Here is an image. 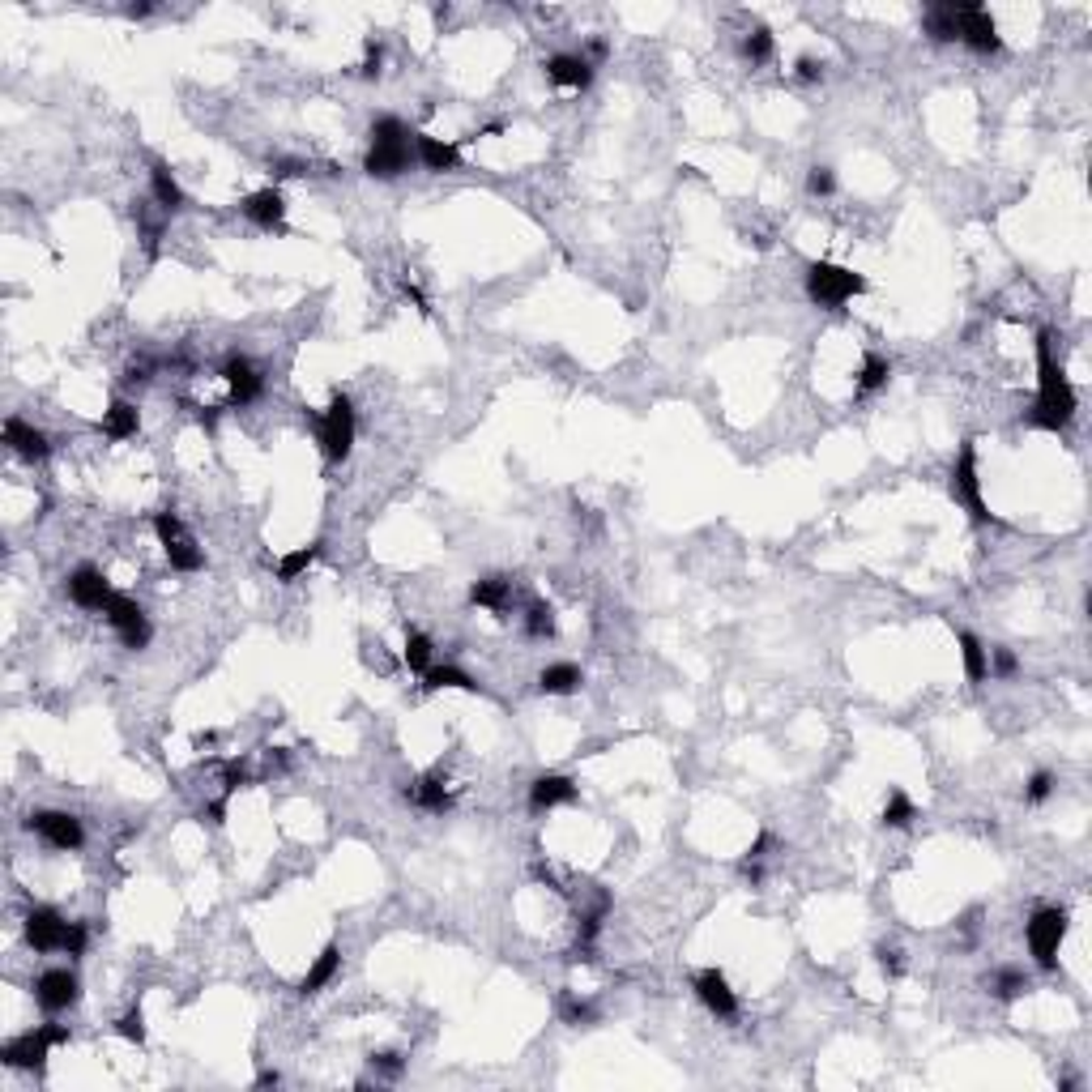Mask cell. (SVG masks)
Listing matches in <instances>:
<instances>
[{
  "label": "cell",
  "instance_id": "1",
  "mask_svg": "<svg viewBox=\"0 0 1092 1092\" xmlns=\"http://www.w3.org/2000/svg\"><path fill=\"white\" fill-rule=\"evenodd\" d=\"M1037 397L1025 415V427L1032 431H1067L1075 418V384L1067 380L1059 355H1054V328H1037Z\"/></svg>",
  "mask_w": 1092,
  "mask_h": 1092
},
{
  "label": "cell",
  "instance_id": "2",
  "mask_svg": "<svg viewBox=\"0 0 1092 1092\" xmlns=\"http://www.w3.org/2000/svg\"><path fill=\"white\" fill-rule=\"evenodd\" d=\"M308 418L316 422V440H321V453H325L333 465L346 461L350 449H355V431H359V422H355V402H350L342 389H333L328 406H325V410H308Z\"/></svg>",
  "mask_w": 1092,
  "mask_h": 1092
},
{
  "label": "cell",
  "instance_id": "3",
  "mask_svg": "<svg viewBox=\"0 0 1092 1092\" xmlns=\"http://www.w3.org/2000/svg\"><path fill=\"white\" fill-rule=\"evenodd\" d=\"M866 290V278L858 269H845L832 261H811L807 265V299L824 312H841L850 299H858Z\"/></svg>",
  "mask_w": 1092,
  "mask_h": 1092
},
{
  "label": "cell",
  "instance_id": "4",
  "mask_svg": "<svg viewBox=\"0 0 1092 1092\" xmlns=\"http://www.w3.org/2000/svg\"><path fill=\"white\" fill-rule=\"evenodd\" d=\"M56 1046H68V1028L65 1025H39V1028L14 1037V1041H5L0 1059H5V1067H14V1071L43 1075V1067H47V1059H52Z\"/></svg>",
  "mask_w": 1092,
  "mask_h": 1092
},
{
  "label": "cell",
  "instance_id": "5",
  "mask_svg": "<svg viewBox=\"0 0 1092 1092\" xmlns=\"http://www.w3.org/2000/svg\"><path fill=\"white\" fill-rule=\"evenodd\" d=\"M947 491L952 500L965 508L978 525H990L994 512L985 508V496H982V469H978V440H965L952 461V478H947Z\"/></svg>",
  "mask_w": 1092,
  "mask_h": 1092
},
{
  "label": "cell",
  "instance_id": "6",
  "mask_svg": "<svg viewBox=\"0 0 1092 1092\" xmlns=\"http://www.w3.org/2000/svg\"><path fill=\"white\" fill-rule=\"evenodd\" d=\"M1067 926H1071V918H1067L1063 905L1032 909V918L1025 926V939H1028V952H1032V960H1037V969H1046V973L1059 969V947L1067 939Z\"/></svg>",
  "mask_w": 1092,
  "mask_h": 1092
},
{
  "label": "cell",
  "instance_id": "7",
  "mask_svg": "<svg viewBox=\"0 0 1092 1092\" xmlns=\"http://www.w3.org/2000/svg\"><path fill=\"white\" fill-rule=\"evenodd\" d=\"M154 534H158L162 550H167V563L175 572H201L205 568V550L197 546L193 530H188L180 516H175V508L154 512Z\"/></svg>",
  "mask_w": 1092,
  "mask_h": 1092
},
{
  "label": "cell",
  "instance_id": "8",
  "mask_svg": "<svg viewBox=\"0 0 1092 1092\" xmlns=\"http://www.w3.org/2000/svg\"><path fill=\"white\" fill-rule=\"evenodd\" d=\"M956 22H960V43L978 56H999L1003 52V34L999 22L990 18V9L978 5V0H956Z\"/></svg>",
  "mask_w": 1092,
  "mask_h": 1092
},
{
  "label": "cell",
  "instance_id": "9",
  "mask_svg": "<svg viewBox=\"0 0 1092 1092\" xmlns=\"http://www.w3.org/2000/svg\"><path fill=\"white\" fill-rule=\"evenodd\" d=\"M103 619H108V628L115 632V636H120L124 649H133V653L146 649L150 636H154V632H150L146 610H141V602H133V597H124V593L111 597L108 610H103Z\"/></svg>",
  "mask_w": 1092,
  "mask_h": 1092
},
{
  "label": "cell",
  "instance_id": "10",
  "mask_svg": "<svg viewBox=\"0 0 1092 1092\" xmlns=\"http://www.w3.org/2000/svg\"><path fill=\"white\" fill-rule=\"evenodd\" d=\"M81 999V982L73 969H43L39 978H34V1003L43 1007V1012L61 1016L68 1012V1007H77Z\"/></svg>",
  "mask_w": 1092,
  "mask_h": 1092
},
{
  "label": "cell",
  "instance_id": "11",
  "mask_svg": "<svg viewBox=\"0 0 1092 1092\" xmlns=\"http://www.w3.org/2000/svg\"><path fill=\"white\" fill-rule=\"evenodd\" d=\"M26 828L34 837H43L52 850H81L86 845V828L73 811H34L26 819Z\"/></svg>",
  "mask_w": 1092,
  "mask_h": 1092
},
{
  "label": "cell",
  "instance_id": "12",
  "mask_svg": "<svg viewBox=\"0 0 1092 1092\" xmlns=\"http://www.w3.org/2000/svg\"><path fill=\"white\" fill-rule=\"evenodd\" d=\"M222 380H227V389H231V406H252V402H261V393H265L261 368H256L248 355H240V350H231V355L222 359Z\"/></svg>",
  "mask_w": 1092,
  "mask_h": 1092
},
{
  "label": "cell",
  "instance_id": "13",
  "mask_svg": "<svg viewBox=\"0 0 1092 1092\" xmlns=\"http://www.w3.org/2000/svg\"><path fill=\"white\" fill-rule=\"evenodd\" d=\"M65 593H68V602L81 606V610H108V602L115 597L111 581L103 577L94 563H81V568L68 572V577H65Z\"/></svg>",
  "mask_w": 1092,
  "mask_h": 1092
},
{
  "label": "cell",
  "instance_id": "14",
  "mask_svg": "<svg viewBox=\"0 0 1092 1092\" xmlns=\"http://www.w3.org/2000/svg\"><path fill=\"white\" fill-rule=\"evenodd\" d=\"M691 990L718 1020H738V994L730 990V978L721 969H700L691 978Z\"/></svg>",
  "mask_w": 1092,
  "mask_h": 1092
},
{
  "label": "cell",
  "instance_id": "15",
  "mask_svg": "<svg viewBox=\"0 0 1092 1092\" xmlns=\"http://www.w3.org/2000/svg\"><path fill=\"white\" fill-rule=\"evenodd\" d=\"M240 214L261 231H286V197H282L278 184L256 188V193H248L240 201Z\"/></svg>",
  "mask_w": 1092,
  "mask_h": 1092
},
{
  "label": "cell",
  "instance_id": "16",
  "mask_svg": "<svg viewBox=\"0 0 1092 1092\" xmlns=\"http://www.w3.org/2000/svg\"><path fill=\"white\" fill-rule=\"evenodd\" d=\"M22 931H26V943L34 947V952H61L68 922H65L52 905H30V909H26V922H22Z\"/></svg>",
  "mask_w": 1092,
  "mask_h": 1092
},
{
  "label": "cell",
  "instance_id": "17",
  "mask_svg": "<svg viewBox=\"0 0 1092 1092\" xmlns=\"http://www.w3.org/2000/svg\"><path fill=\"white\" fill-rule=\"evenodd\" d=\"M415 162H418V154H415V137H410V141H397V146H368L363 171H368L371 180H397V175H406Z\"/></svg>",
  "mask_w": 1092,
  "mask_h": 1092
},
{
  "label": "cell",
  "instance_id": "18",
  "mask_svg": "<svg viewBox=\"0 0 1092 1092\" xmlns=\"http://www.w3.org/2000/svg\"><path fill=\"white\" fill-rule=\"evenodd\" d=\"M5 444L22 457V461H30V465H34V461H47V457H52V440H47V431L30 427V422L18 418V415L5 418Z\"/></svg>",
  "mask_w": 1092,
  "mask_h": 1092
},
{
  "label": "cell",
  "instance_id": "19",
  "mask_svg": "<svg viewBox=\"0 0 1092 1092\" xmlns=\"http://www.w3.org/2000/svg\"><path fill=\"white\" fill-rule=\"evenodd\" d=\"M577 781L563 777V772H538L530 781V807L534 811H550V807H568L577 803Z\"/></svg>",
  "mask_w": 1092,
  "mask_h": 1092
},
{
  "label": "cell",
  "instance_id": "20",
  "mask_svg": "<svg viewBox=\"0 0 1092 1092\" xmlns=\"http://www.w3.org/2000/svg\"><path fill=\"white\" fill-rule=\"evenodd\" d=\"M543 68L555 86H568V90H590L593 86V65L585 61L581 52H555V56L543 61Z\"/></svg>",
  "mask_w": 1092,
  "mask_h": 1092
},
{
  "label": "cell",
  "instance_id": "21",
  "mask_svg": "<svg viewBox=\"0 0 1092 1092\" xmlns=\"http://www.w3.org/2000/svg\"><path fill=\"white\" fill-rule=\"evenodd\" d=\"M415 154H418V167H422V171H431V175L461 171V146H453V141H440V137L415 133Z\"/></svg>",
  "mask_w": 1092,
  "mask_h": 1092
},
{
  "label": "cell",
  "instance_id": "22",
  "mask_svg": "<svg viewBox=\"0 0 1092 1092\" xmlns=\"http://www.w3.org/2000/svg\"><path fill=\"white\" fill-rule=\"evenodd\" d=\"M150 197L158 201L162 214H180L188 205V193L180 188V180L171 175L167 162H150Z\"/></svg>",
  "mask_w": 1092,
  "mask_h": 1092
},
{
  "label": "cell",
  "instance_id": "23",
  "mask_svg": "<svg viewBox=\"0 0 1092 1092\" xmlns=\"http://www.w3.org/2000/svg\"><path fill=\"white\" fill-rule=\"evenodd\" d=\"M337 969H342V943H325V947H321V956L312 960V969L303 973V982H299V994H303V999H312V994H321L325 985L337 978Z\"/></svg>",
  "mask_w": 1092,
  "mask_h": 1092
},
{
  "label": "cell",
  "instance_id": "24",
  "mask_svg": "<svg viewBox=\"0 0 1092 1092\" xmlns=\"http://www.w3.org/2000/svg\"><path fill=\"white\" fill-rule=\"evenodd\" d=\"M402 794H406L415 807H422V811H431V815L453 811V794H449V785H444L436 772H427V777H418L415 785H406Z\"/></svg>",
  "mask_w": 1092,
  "mask_h": 1092
},
{
  "label": "cell",
  "instance_id": "25",
  "mask_svg": "<svg viewBox=\"0 0 1092 1092\" xmlns=\"http://www.w3.org/2000/svg\"><path fill=\"white\" fill-rule=\"evenodd\" d=\"M512 593H516V585H512V577H483V581H474L469 585V602L474 606H483V610H496V615H503V610L512 606Z\"/></svg>",
  "mask_w": 1092,
  "mask_h": 1092
},
{
  "label": "cell",
  "instance_id": "26",
  "mask_svg": "<svg viewBox=\"0 0 1092 1092\" xmlns=\"http://www.w3.org/2000/svg\"><path fill=\"white\" fill-rule=\"evenodd\" d=\"M581 683H585V675L572 662H550L538 671V691L543 696H572V691H581Z\"/></svg>",
  "mask_w": 1092,
  "mask_h": 1092
},
{
  "label": "cell",
  "instance_id": "27",
  "mask_svg": "<svg viewBox=\"0 0 1092 1092\" xmlns=\"http://www.w3.org/2000/svg\"><path fill=\"white\" fill-rule=\"evenodd\" d=\"M141 431V410L133 402H124V397H115V402L103 410V436L108 440H133Z\"/></svg>",
  "mask_w": 1092,
  "mask_h": 1092
},
{
  "label": "cell",
  "instance_id": "28",
  "mask_svg": "<svg viewBox=\"0 0 1092 1092\" xmlns=\"http://www.w3.org/2000/svg\"><path fill=\"white\" fill-rule=\"evenodd\" d=\"M422 687L427 691H469V696H483L487 691L474 675H465L461 666H431V671L422 675Z\"/></svg>",
  "mask_w": 1092,
  "mask_h": 1092
},
{
  "label": "cell",
  "instance_id": "29",
  "mask_svg": "<svg viewBox=\"0 0 1092 1092\" xmlns=\"http://www.w3.org/2000/svg\"><path fill=\"white\" fill-rule=\"evenodd\" d=\"M922 30L931 43H956L960 39V22H956V0L947 5H931L922 14Z\"/></svg>",
  "mask_w": 1092,
  "mask_h": 1092
},
{
  "label": "cell",
  "instance_id": "30",
  "mask_svg": "<svg viewBox=\"0 0 1092 1092\" xmlns=\"http://www.w3.org/2000/svg\"><path fill=\"white\" fill-rule=\"evenodd\" d=\"M960 640V657H965V678L969 683H985L990 678V657H985V644L973 636V632H956Z\"/></svg>",
  "mask_w": 1092,
  "mask_h": 1092
},
{
  "label": "cell",
  "instance_id": "31",
  "mask_svg": "<svg viewBox=\"0 0 1092 1092\" xmlns=\"http://www.w3.org/2000/svg\"><path fill=\"white\" fill-rule=\"evenodd\" d=\"M321 550H325V543H308V546H295L290 555H282V559H278V581H282V585H295L303 572H308L312 563L321 559Z\"/></svg>",
  "mask_w": 1092,
  "mask_h": 1092
},
{
  "label": "cell",
  "instance_id": "32",
  "mask_svg": "<svg viewBox=\"0 0 1092 1092\" xmlns=\"http://www.w3.org/2000/svg\"><path fill=\"white\" fill-rule=\"evenodd\" d=\"M1028 990H1032V982H1028L1025 969H1012V965H1007V969H999V973L990 978V994H994L999 1003H1016V999H1025Z\"/></svg>",
  "mask_w": 1092,
  "mask_h": 1092
},
{
  "label": "cell",
  "instance_id": "33",
  "mask_svg": "<svg viewBox=\"0 0 1092 1092\" xmlns=\"http://www.w3.org/2000/svg\"><path fill=\"white\" fill-rule=\"evenodd\" d=\"M888 380H892V363H888L884 355H866L862 368H858V380H853V393H858V397H871V393L884 389Z\"/></svg>",
  "mask_w": 1092,
  "mask_h": 1092
},
{
  "label": "cell",
  "instance_id": "34",
  "mask_svg": "<svg viewBox=\"0 0 1092 1092\" xmlns=\"http://www.w3.org/2000/svg\"><path fill=\"white\" fill-rule=\"evenodd\" d=\"M606 913H610V896L606 892H597V900H593V909L585 913L581 918V935H577V952H585L590 956L593 952V943H597V935H602V922H606Z\"/></svg>",
  "mask_w": 1092,
  "mask_h": 1092
},
{
  "label": "cell",
  "instance_id": "35",
  "mask_svg": "<svg viewBox=\"0 0 1092 1092\" xmlns=\"http://www.w3.org/2000/svg\"><path fill=\"white\" fill-rule=\"evenodd\" d=\"M913 819H918V807H913V798L905 790H888V803H884V815H879V824L884 828H909Z\"/></svg>",
  "mask_w": 1092,
  "mask_h": 1092
},
{
  "label": "cell",
  "instance_id": "36",
  "mask_svg": "<svg viewBox=\"0 0 1092 1092\" xmlns=\"http://www.w3.org/2000/svg\"><path fill=\"white\" fill-rule=\"evenodd\" d=\"M525 636L530 640H550L555 636V606L550 602H530V610H525Z\"/></svg>",
  "mask_w": 1092,
  "mask_h": 1092
},
{
  "label": "cell",
  "instance_id": "37",
  "mask_svg": "<svg viewBox=\"0 0 1092 1092\" xmlns=\"http://www.w3.org/2000/svg\"><path fill=\"white\" fill-rule=\"evenodd\" d=\"M772 52H777V39H772L768 26H751V30L743 34V61H751V65H768Z\"/></svg>",
  "mask_w": 1092,
  "mask_h": 1092
},
{
  "label": "cell",
  "instance_id": "38",
  "mask_svg": "<svg viewBox=\"0 0 1092 1092\" xmlns=\"http://www.w3.org/2000/svg\"><path fill=\"white\" fill-rule=\"evenodd\" d=\"M431 653H436V644H431L427 632H406V666H410V671L427 675L431 666H436V662H431Z\"/></svg>",
  "mask_w": 1092,
  "mask_h": 1092
},
{
  "label": "cell",
  "instance_id": "39",
  "mask_svg": "<svg viewBox=\"0 0 1092 1092\" xmlns=\"http://www.w3.org/2000/svg\"><path fill=\"white\" fill-rule=\"evenodd\" d=\"M368 137H371V146H397V141L415 137V128H410L406 120H397V115H375Z\"/></svg>",
  "mask_w": 1092,
  "mask_h": 1092
},
{
  "label": "cell",
  "instance_id": "40",
  "mask_svg": "<svg viewBox=\"0 0 1092 1092\" xmlns=\"http://www.w3.org/2000/svg\"><path fill=\"white\" fill-rule=\"evenodd\" d=\"M115 1037H124L128 1046H146V1012H141V1003H133L115 1020Z\"/></svg>",
  "mask_w": 1092,
  "mask_h": 1092
},
{
  "label": "cell",
  "instance_id": "41",
  "mask_svg": "<svg viewBox=\"0 0 1092 1092\" xmlns=\"http://www.w3.org/2000/svg\"><path fill=\"white\" fill-rule=\"evenodd\" d=\"M371 1071L375 1075H384V1079H402V1071H406V1054H397V1050H371Z\"/></svg>",
  "mask_w": 1092,
  "mask_h": 1092
},
{
  "label": "cell",
  "instance_id": "42",
  "mask_svg": "<svg viewBox=\"0 0 1092 1092\" xmlns=\"http://www.w3.org/2000/svg\"><path fill=\"white\" fill-rule=\"evenodd\" d=\"M1054 785H1059V777H1054L1050 768H1037V772L1028 777V785H1025V803H1032V807L1046 803V798L1054 794Z\"/></svg>",
  "mask_w": 1092,
  "mask_h": 1092
},
{
  "label": "cell",
  "instance_id": "43",
  "mask_svg": "<svg viewBox=\"0 0 1092 1092\" xmlns=\"http://www.w3.org/2000/svg\"><path fill=\"white\" fill-rule=\"evenodd\" d=\"M559 1016H563V1025H593L597 1020V1007L590 1003V999H563L559 1003Z\"/></svg>",
  "mask_w": 1092,
  "mask_h": 1092
},
{
  "label": "cell",
  "instance_id": "44",
  "mask_svg": "<svg viewBox=\"0 0 1092 1092\" xmlns=\"http://www.w3.org/2000/svg\"><path fill=\"white\" fill-rule=\"evenodd\" d=\"M252 781V768H248V760H227V764H222V794H235V790H243V785Z\"/></svg>",
  "mask_w": 1092,
  "mask_h": 1092
},
{
  "label": "cell",
  "instance_id": "45",
  "mask_svg": "<svg viewBox=\"0 0 1092 1092\" xmlns=\"http://www.w3.org/2000/svg\"><path fill=\"white\" fill-rule=\"evenodd\" d=\"M985 657H990V678H1016L1020 662L1012 649H1003V644H994V649H985Z\"/></svg>",
  "mask_w": 1092,
  "mask_h": 1092
},
{
  "label": "cell",
  "instance_id": "46",
  "mask_svg": "<svg viewBox=\"0 0 1092 1092\" xmlns=\"http://www.w3.org/2000/svg\"><path fill=\"white\" fill-rule=\"evenodd\" d=\"M875 960H879V969H884L892 982H896V978H905V956H900V947L879 943V947H875Z\"/></svg>",
  "mask_w": 1092,
  "mask_h": 1092
},
{
  "label": "cell",
  "instance_id": "47",
  "mask_svg": "<svg viewBox=\"0 0 1092 1092\" xmlns=\"http://www.w3.org/2000/svg\"><path fill=\"white\" fill-rule=\"evenodd\" d=\"M807 193H811V197H832V193H837V175H832V167H811V171H807Z\"/></svg>",
  "mask_w": 1092,
  "mask_h": 1092
},
{
  "label": "cell",
  "instance_id": "48",
  "mask_svg": "<svg viewBox=\"0 0 1092 1092\" xmlns=\"http://www.w3.org/2000/svg\"><path fill=\"white\" fill-rule=\"evenodd\" d=\"M86 943H90V926H86V922H68L61 952H65V956H86Z\"/></svg>",
  "mask_w": 1092,
  "mask_h": 1092
},
{
  "label": "cell",
  "instance_id": "49",
  "mask_svg": "<svg viewBox=\"0 0 1092 1092\" xmlns=\"http://www.w3.org/2000/svg\"><path fill=\"white\" fill-rule=\"evenodd\" d=\"M380 68H384V43H380V39H368V56H363L359 73L368 77V81H375V77H380Z\"/></svg>",
  "mask_w": 1092,
  "mask_h": 1092
},
{
  "label": "cell",
  "instance_id": "50",
  "mask_svg": "<svg viewBox=\"0 0 1092 1092\" xmlns=\"http://www.w3.org/2000/svg\"><path fill=\"white\" fill-rule=\"evenodd\" d=\"M150 371H154V363H150V359H133V363L124 368V384H128V389H146V384H150Z\"/></svg>",
  "mask_w": 1092,
  "mask_h": 1092
},
{
  "label": "cell",
  "instance_id": "51",
  "mask_svg": "<svg viewBox=\"0 0 1092 1092\" xmlns=\"http://www.w3.org/2000/svg\"><path fill=\"white\" fill-rule=\"evenodd\" d=\"M269 171H274L278 180H295V175H308V162H299V158H274V162H269Z\"/></svg>",
  "mask_w": 1092,
  "mask_h": 1092
},
{
  "label": "cell",
  "instance_id": "52",
  "mask_svg": "<svg viewBox=\"0 0 1092 1092\" xmlns=\"http://www.w3.org/2000/svg\"><path fill=\"white\" fill-rule=\"evenodd\" d=\"M794 73H798V81H824V61H815V56H798Z\"/></svg>",
  "mask_w": 1092,
  "mask_h": 1092
},
{
  "label": "cell",
  "instance_id": "53",
  "mask_svg": "<svg viewBox=\"0 0 1092 1092\" xmlns=\"http://www.w3.org/2000/svg\"><path fill=\"white\" fill-rule=\"evenodd\" d=\"M227 803H231V794H222V798H214V803H205L201 807V824L209 819V824H222V819H227Z\"/></svg>",
  "mask_w": 1092,
  "mask_h": 1092
},
{
  "label": "cell",
  "instance_id": "54",
  "mask_svg": "<svg viewBox=\"0 0 1092 1092\" xmlns=\"http://www.w3.org/2000/svg\"><path fill=\"white\" fill-rule=\"evenodd\" d=\"M581 56H585V61H590V65L597 68V65H602L606 56H610V43H606V39H590V43H585V52H581Z\"/></svg>",
  "mask_w": 1092,
  "mask_h": 1092
},
{
  "label": "cell",
  "instance_id": "55",
  "mask_svg": "<svg viewBox=\"0 0 1092 1092\" xmlns=\"http://www.w3.org/2000/svg\"><path fill=\"white\" fill-rule=\"evenodd\" d=\"M402 290H406V299H410V303H415V308H418L422 316H427V312H431V308H427V295H422V290H418V286H415V282H410V278L402 282Z\"/></svg>",
  "mask_w": 1092,
  "mask_h": 1092
},
{
  "label": "cell",
  "instance_id": "56",
  "mask_svg": "<svg viewBox=\"0 0 1092 1092\" xmlns=\"http://www.w3.org/2000/svg\"><path fill=\"white\" fill-rule=\"evenodd\" d=\"M534 879H538V884H546L550 892H563V888H559V879H555V871H550L546 862H534Z\"/></svg>",
  "mask_w": 1092,
  "mask_h": 1092
},
{
  "label": "cell",
  "instance_id": "57",
  "mask_svg": "<svg viewBox=\"0 0 1092 1092\" xmlns=\"http://www.w3.org/2000/svg\"><path fill=\"white\" fill-rule=\"evenodd\" d=\"M197 422H201L205 431L218 427V406H197Z\"/></svg>",
  "mask_w": 1092,
  "mask_h": 1092
},
{
  "label": "cell",
  "instance_id": "58",
  "mask_svg": "<svg viewBox=\"0 0 1092 1092\" xmlns=\"http://www.w3.org/2000/svg\"><path fill=\"white\" fill-rule=\"evenodd\" d=\"M278 1084H282V1075H278V1071H261V1075H256V1084H252V1088H278Z\"/></svg>",
  "mask_w": 1092,
  "mask_h": 1092
},
{
  "label": "cell",
  "instance_id": "59",
  "mask_svg": "<svg viewBox=\"0 0 1092 1092\" xmlns=\"http://www.w3.org/2000/svg\"><path fill=\"white\" fill-rule=\"evenodd\" d=\"M124 14H128V18H150V14H154V5H128Z\"/></svg>",
  "mask_w": 1092,
  "mask_h": 1092
}]
</instances>
